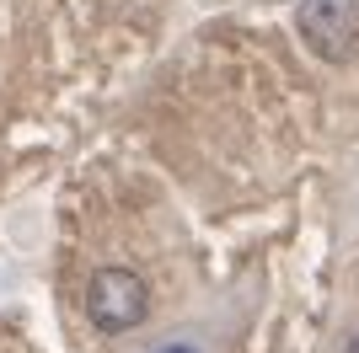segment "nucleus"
<instances>
[{
  "mask_svg": "<svg viewBox=\"0 0 359 353\" xmlns=\"http://www.w3.org/2000/svg\"><path fill=\"white\" fill-rule=\"evenodd\" d=\"M344 353H359V332H354V338H348V348Z\"/></svg>",
  "mask_w": 359,
  "mask_h": 353,
  "instance_id": "4",
  "label": "nucleus"
},
{
  "mask_svg": "<svg viewBox=\"0 0 359 353\" xmlns=\"http://www.w3.org/2000/svg\"><path fill=\"white\" fill-rule=\"evenodd\" d=\"M295 32L327 64H344L359 48V0H300L295 6Z\"/></svg>",
  "mask_w": 359,
  "mask_h": 353,
  "instance_id": "2",
  "label": "nucleus"
},
{
  "mask_svg": "<svg viewBox=\"0 0 359 353\" xmlns=\"http://www.w3.org/2000/svg\"><path fill=\"white\" fill-rule=\"evenodd\" d=\"M150 316V284L135 268H97L86 284V321L97 332H135Z\"/></svg>",
  "mask_w": 359,
  "mask_h": 353,
  "instance_id": "1",
  "label": "nucleus"
},
{
  "mask_svg": "<svg viewBox=\"0 0 359 353\" xmlns=\"http://www.w3.org/2000/svg\"><path fill=\"white\" fill-rule=\"evenodd\" d=\"M161 353H198V348H188V342H172V348H161Z\"/></svg>",
  "mask_w": 359,
  "mask_h": 353,
  "instance_id": "3",
  "label": "nucleus"
}]
</instances>
